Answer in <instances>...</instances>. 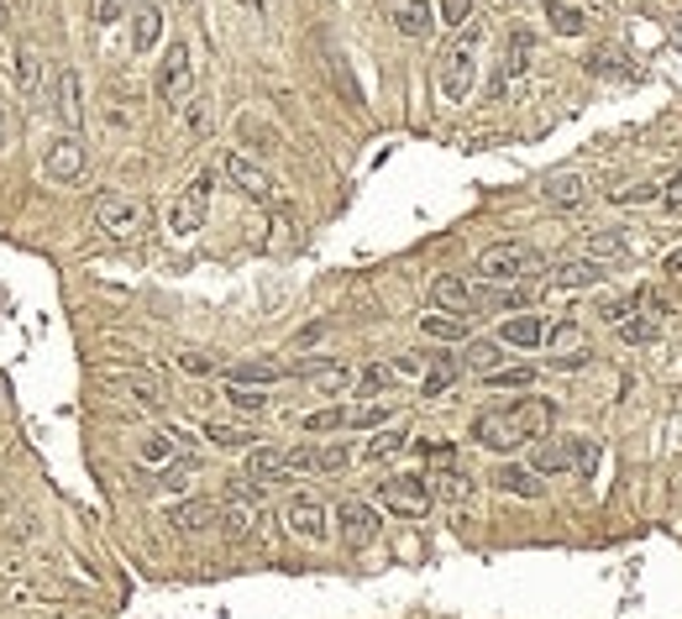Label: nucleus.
Listing matches in <instances>:
<instances>
[{"label":"nucleus","mask_w":682,"mask_h":619,"mask_svg":"<svg viewBox=\"0 0 682 619\" xmlns=\"http://www.w3.org/2000/svg\"><path fill=\"white\" fill-rule=\"evenodd\" d=\"M478 53H483V32H478V27H462L442 48L436 79H442V95L451 100V106L473 95V85H478Z\"/></svg>","instance_id":"f03ea898"},{"label":"nucleus","mask_w":682,"mask_h":619,"mask_svg":"<svg viewBox=\"0 0 682 619\" xmlns=\"http://www.w3.org/2000/svg\"><path fill=\"white\" fill-rule=\"evenodd\" d=\"M221 174H226V184H237L247 200H258V206H268L273 195H278V178L268 174L258 158H247L241 148H232V152H221Z\"/></svg>","instance_id":"6e6552de"},{"label":"nucleus","mask_w":682,"mask_h":619,"mask_svg":"<svg viewBox=\"0 0 682 619\" xmlns=\"http://www.w3.org/2000/svg\"><path fill=\"white\" fill-rule=\"evenodd\" d=\"M399 379H405V373H399V362H373V368H362V373H357V388H362V394H384V388H394Z\"/></svg>","instance_id":"e433bc0d"},{"label":"nucleus","mask_w":682,"mask_h":619,"mask_svg":"<svg viewBox=\"0 0 682 619\" xmlns=\"http://www.w3.org/2000/svg\"><path fill=\"white\" fill-rule=\"evenodd\" d=\"M604 273L609 268L594 263V258H567V263H557L546 273V284L551 289H594V284H604Z\"/></svg>","instance_id":"6ab92c4d"},{"label":"nucleus","mask_w":682,"mask_h":619,"mask_svg":"<svg viewBox=\"0 0 682 619\" xmlns=\"http://www.w3.org/2000/svg\"><path fill=\"white\" fill-rule=\"evenodd\" d=\"M95 226H100L106 242H137V236H148L152 210L142 200H132V195H106L95 206Z\"/></svg>","instance_id":"39448f33"},{"label":"nucleus","mask_w":682,"mask_h":619,"mask_svg":"<svg viewBox=\"0 0 682 619\" xmlns=\"http://www.w3.org/2000/svg\"><path fill=\"white\" fill-rule=\"evenodd\" d=\"M546 342H551V362H557V368H583V362H588V336H583V331H578V321H562V325H551V331H546Z\"/></svg>","instance_id":"aec40b11"},{"label":"nucleus","mask_w":682,"mask_h":619,"mask_svg":"<svg viewBox=\"0 0 682 619\" xmlns=\"http://www.w3.org/2000/svg\"><path fill=\"white\" fill-rule=\"evenodd\" d=\"M615 252H620V232H588V242H583V258H594V263L615 258Z\"/></svg>","instance_id":"a19ab883"},{"label":"nucleus","mask_w":682,"mask_h":619,"mask_svg":"<svg viewBox=\"0 0 682 619\" xmlns=\"http://www.w3.org/2000/svg\"><path fill=\"white\" fill-rule=\"evenodd\" d=\"M379 531H384V520H379V509H373V504L347 499L342 509H336V535H342V546H347V552L373 546V541H379Z\"/></svg>","instance_id":"9b49d317"},{"label":"nucleus","mask_w":682,"mask_h":619,"mask_svg":"<svg viewBox=\"0 0 682 619\" xmlns=\"http://www.w3.org/2000/svg\"><path fill=\"white\" fill-rule=\"evenodd\" d=\"M258 520H263L258 499H237V494H226V509H221L226 535H252V531H258Z\"/></svg>","instance_id":"c85d7f7f"},{"label":"nucleus","mask_w":682,"mask_h":619,"mask_svg":"<svg viewBox=\"0 0 682 619\" xmlns=\"http://www.w3.org/2000/svg\"><path fill=\"white\" fill-rule=\"evenodd\" d=\"M347 462H352V446H295L284 457L289 472H342Z\"/></svg>","instance_id":"a211bd4d"},{"label":"nucleus","mask_w":682,"mask_h":619,"mask_svg":"<svg viewBox=\"0 0 682 619\" xmlns=\"http://www.w3.org/2000/svg\"><path fill=\"white\" fill-rule=\"evenodd\" d=\"M598 462V446L588 436H546L531 446L535 478H557V472H588Z\"/></svg>","instance_id":"7ed1b4c3"},{"label":"nucleus","mask_w":682,"mask_h":619,"mask_svg":"<svg viewBox=\"0 0 682 619\" xmlns=\"http://www.w3.org/2000/svg\"><path fill=\"white\" fill-rule=\"evenodd\" d=\"M169 520H174V531L200 535V531H210V525L221 520V504H215V499H184V504L169 509Z\"/></svg>","instance_id":"5701e85b"},{"label":"nucleus","mask_w":682,"mask_h":619,"mask_svg":"<svg viewBox=\"0 0 682 619\" xmlns=\"http://www.w3.org/2000/svg\"><path fill=\"white\" fill-rule=\"evenodd\" d=\"M178 368H184V373H215V362H210L206 352H178Z\"/></svg>","instance_id":"8fccbe9b"},{"label":"nucleus","mask_w":682,"mask_h":619,"mask_svg":"<svg viewBox=\"0 0 682 619\" xmlns=\"http://www.w3.org/2000/svg\"><path fill=\"white\" fill-rule=\"evenodd\" d=\"M630 310H635V295H620V299H604V305H598V315H604L609 325H620Z\"/></svg>","instance_id":"09e8293b"},{"label":"nucleus","mask_w":682,"mask_h":619,"mask_svg":"<svg viewBox=\"0 0 682 619\" xmlns=\"http://www.w3.org/2000/svg\"><path fill=\"white\" fill-rule=\"evenodd\" d=\"M284 525H289V535H295V541L321 546V541H326V531H331L326 504L310 499V494H295V499H289V509H284Z\"/></svg>","instance_id":"f8f14e48"},{"label":"nucleus","mask_w":682,"mask_h":619,"mask_svg":"<svg viewBox=\"0 0 682 619\" xmlns=\"http://www.w3.org/2000/svg\"><path fill=\"white\" fill-rule=\"evenodd\" d=\"M436 22H446V27H468L473 22V0H442V11H436Z\"/></svg>","instance_id":"37998d69"},{"label":"nucleus","mask_w":682,"mask_h":619,"mask_svg":"<svg viewBox=\"0 0 682 619\" xmlns=\"http://www.w3.org/2000/svg\"><path fill=\"white\" fill-rule=\"evenodd\" d=\"M237 137H252L247 148H258V152H273V132H268V126H258V121H252V116H241V121H237Z\"/></svg>","instance_id":"de8ad7c7"},{"label":"nucleus","mask_w":682,"mask_h":619,"mask_svg":"<svg viewBox=\"0 0 682 619\" xmlns=\"http://www.w3.org/2000/svg\"><path fill=\"white\" fill-rule=\"evenodd\" d=\"M394 27L405 37H425L436 27V5L431 0H394Z\"/></svg>","instance_id":"393cba45"},{"label":"nucleus","mask_w":682,"mask_h":619,"mask_svg":"<svg viewBox=\"0 0 682 619\" xmlns=\"http://www.w3.org/2000/svg\"><path fill=\"white\" fill-rule=\"evenodd\" d=\"M494 488L499 494H520V499H541V478L531 468H499L494 472Z\"/></svg>","instance_id":"473e14b6"},{"label":"nucleus","mask_w":682,"mask_h":619,"mask_svg":"<svg viewBox=\"0 0 682 619\" xmlns=\"http://www.w3.org/2000/svg\"><path fill=\"white\" fill-rule=\"evenodd\" d=\"M551 405L546 399H535V394H525V399H509V405H494V410H483L473 420V442L488 446V451H520V446L541 442L546 431H551Z\"/></svg>","instance_id":"f257e3e1"},{"label":"nucleus","mask_w":682,"mask_h":619,"mask_svg":"<svg viewBox=\"0 0 682 619\" xmlns=\"http://www.w3.org/2000/svg\"><path fill=\"white\" fill-rule=\"evenodd\" d=\"M388 425V410L384 405H336V410H315L305 414V436H331V431H379Z\"/></svg>","instance_id":"0eeeda50"},{"label":"nucleus","mask_w":682,"mask_h":619,"mask_svg":"<svg viewBox=\"0 0 682 619\" xmlns=\"http://www.w3.org/2000/svg\"><path fill=\"white\" fill-rule=\"evenodd\" d=\"M210 189H215V174H195L189 178V189L174 200V210H169V232L174 236H195L200 226H206V210H210Z\"/></svg>","instance_id":"1a4fd4ad"},{"label":"nucleus","mask_w":682,"mask_h":619,"mask_svg":"<svg viewBox=\"0 0 682 619\" xmlns=\"http://www.w3.org/2000/svg\"><path fill=\"white\" fill-rule=\"evenodd\" d=\"M473 268L483 284H520V278H531L535 268H541V252H535L531 242H494V247L478 252Z\"/></svg>","instance_id":"20e7f679"},{"label":"nucleus","mask_w":682,"mask_h":619,"mask_svg":"<svg viewBox=\"0 0 682 619\" xmlns=\"http://www.w3.org/2000/svg\"><path fill=\"white\" fill-rule=\"evenodd\" d=\"M178 451V431H148L142 436V462H152V468H169Z\"/></svg>","instance_id":"c9c22d12"},{"label":"nucleus","mask_w":682,"mask_h":619,"mask_svg":"<svg viewBox=\"0 0 682 619\" xmlns=\"http://www.w3.org/2000/svg\"><path fill=\"white\" fill-rule=\"evenodd\" d=\"M462 368H473V373H494V368H505V342H499V336H494V342H468Z\"/></svg>","instance_id":"72a5a7b5"},{"label":"nucleus","mask_w":682,"mask_h":619,"mask_svg":"<svg viewBox=\"0 0 682 619\" xmlns=\"http://www.w3.org/2000/svg\"><path fill=\"white\" fill-rule=\"evenodd\" d=\"M284 457H289V451H284V446H247V478H252V483H273V478H284Z\"/></svg>","instance_id":"bb28decb"},{"label":"nucleus","mask_w":682,"mask_h":619,"mask_svg":"<svg viewBox=\"0 0 682 619\" xmlns=\"http://www.w3.org/2000/svg\"><path fill=\"white\" fill-rule=\"evenodd\" d=\"M379 504L394 509V515H405V520H420L425 509H431V483L410 472V478H384L379 483Z\"/></svg>","instance_id":"9d476101"},{"label":"nucleus","mask_w":682,"mask_h":619,"mask_svg":"<svg viewBox=\"0 0 682 619\" xmlns=\"http://www.w3.org/2000/svg\"><path fill=\"white\" fill-rule=\"evenodd\" d=\"M436 462H442V468H436V494H442L446 504H462L468 499V494H473V483H468V472H457V462H451V451H436Z\"/></svg>","instance_id":"cd10ccee"},{"label":"nucleus","mask_w":682,"mask_h":619,"mask_svg":"<svg viewBox=\"0 0 682 619\" xmlns=\"http://www.w3.org/2000/svg\"><path fill=\"white\" fill-rule=\"evenodd\" d=\"M111 388H121L126 399H137L142 410H163V384L152 379V373H137V368H106L100 373Z\"/></svg>","instance_id":"dca6fc26"},{"label":"nucleus","mask_w":682,"mask_h":619,"mask_svg":"<svg viewBox=\"0 0 682 619\" xmlns=\"http://www.w3.org/2000/svg\"><path fill=\"white\" fill-rule=\"evenodd\" d=\"M53 106H59V121L79 137V126H85V89H79V69L74 63H63V69H53Z\"/></svg>","instance_id":"4468645a"},{"label":"nucleus","mask_w":682,"mask_h":619,"mask_svg":"<svg viewBox=\"0 0 682 619\" xmlns=\"http://www.w3.org/2000/svg\"><path fill=\"white\" fill-rule=\"evenodd\" d=\"M652 336H656V310H630L620 321V342H635V347H641V342H652Z\"/></svg>","instance_id":"58836bf2"},{"label":"nucleus","mask_w":682,"mask_h":619,"mask_svg":"<svg viewBox=\"0 0 682 619\" xmlns=\"http://www.w3.org/2000/svg\"><path fill=\"white\" fill-rule=\"evenodd\" d=\"M431 305L446 310V315H478V284L473 278H462V273H442L436 284H431Z\"/></svg>","instance_id":"ddd939ff"},{"label":"nucleus","mask_w":682,"mask_h":619,"mask_svg":"<svg viewBox=\"0 0 682 619\" xmlns=\"http://www.w3.org/2000/svg\"><path fill=\"white\" fill-rule=\"evenodd\" d=\"M295 368H284V362H273V357H252V362H237V368H226V384H241V388H268L278 384V379H289Z\"/></svg>","instance_id":"4be33fe9"},{"label":"nucleus","mask_w":682,"mask_h":619,"mask_svg":"<svg viewBox=\"0 0 682 619\" xmlns=\"http://www.w3.org/2000/svg\"><path fill=\"white\" fill-rule=\"evenodd\" d=\"M546 22H551L557 37H583L588 32V11L572 5V0H546Z\"/></svg>","instance_id":"c756f323"},{"label":"nucleus","mask_w":682,"mask_h":619,"mask_svg":"<svg viewBox=\"0 0 682 619\" xmlns=\"http://www.w3.org/2000/svg\"><path fill=\"white\" fill-rule=\"evenodd\" d=\"M531 59H535V37L525 27H514L505 37V59H499V74H494V95H499L505 85H514V79L531 69Z\"/></svg>","instance_id":"f3484780"},{"label":"nucleus","mask_w":682,"mask_h":619,"mask_svg":"<svg viewBox=\"0 0 682 619\" xmlns=\"http://www.w3.org/2000/svg\"><path fill=\"white\" fill-rule=\"evenodd\" d=\"M158 100L169 111H184L195 100V53H189V42H169V53L158 63Z\"/></svg>","instance_id":"423d86ee"},{"label":"nucleus","mask_w":682,"mask_h":619,"mask_svg":"<svg viewBox=\"0 0 682 619\" xmlns=\"http://www.w3.org/2000/svg\"><path fill=\"white\" fill-rule=\"evenodd\" d=\"M206 436H210V446H221V451H247V446H258V431H252V425H232V420H210Z\"/></svg>","instance_id":"2f4dec72"},{"label":"nucleus","mask_w":682,"mask_h":619,"mask_svg":"<svg viewBox=\"0 0 682 619\" xmlns=\"http://www.w3.org/2000/svg\"><path fill=\"white\" fill-rule=\"evenodd\" d=\"M241 11H247V16H263L268 5H263V0H241Z\"/></svg>","instance_id":"864d4df0"},{"label":"nucleus","mask_w":682,"mask_h":619,"mask_svg":"<svg viewBox=\"0 0 682 619\" xmlns=\"http://www.w3.org/2000/svg\"><path fill=\"white\" fill-rule=\"evenodd\" d=\"M499 342H505V347H520V352H535V347L546 342V321H541V315H509V321L499 325Z\"/></svg>","instance_id":"b1692460"},{"label":"nucleus","mask_w":682,"mask_h":619,"mask_svg":"<svg viewBox=\"0 0 682 619\" xmlns=\"http://www.w3.org/2000/svg\"><path fill=\"white\" fill-rule=\"evenodd\" d=\"M226 399H232L237 410H247V414L268 410V394H263V388H241V384H232V388H226Z\"/></svg>","instance_id":"a18cd8bd"},{"label":"nucleus","mask_w":682,"mask_h":619,"mask_svg":"<svg viewBox=\"0 0 682 619\" xmlns=\"http://www.w3.org/2000/svg\"><path fill=\"white\" fill-rule=\"evenodd\" d=\"M457 373H462V357H442L431 373H425V394L436 399V394H446V388L457 384Z\"/></svg>","instance_id":"ea45409f"},{"label":"nucleus","mask_w":682,"mask_h":619,"mask_svg":"<svg viewBox=\"0 0 682 619\" xmlns=\"http://www.w3.org/2000/svg\"><path fill=\"white\" fill-rule=\"evenodd\" d=\"M158 37H163V11H158V5H137V11H132V48H137V53H152Z\"/></svg>","instance_id":"7c9ffc66"},{"label":"nucleus","mask_w":682,"mask_h":619,"mask_svg":"<svg viewBox=\"0 0 682 619\" xmlns=\"http://www.w3.org/2000/svg\"><path fill=\"white\" fill-rule=\"evenodd\" d=\"M89 16H95V27H100V32L116 27L121 16H126V0H95V5H89Z\"/></svg>","instance_id":"49530a36"},{"label":"nucleus","mask_w":682,"mask_h":619,"mask_svg":"<svg viewBox=\"0 0 682 619\" xmlns=\"http://www.w3.org/2000/svg\"><path fill=\"white\" fill-rule=\"evenodd\" d=\"M541 200H546V206H583V200H588V178L583 174H551L541 184Z\"/></svg>","instance_id":"a878e982"},{"label":"nucleus","mask_w":682,"mask_h":619,"mask_svg":"<svg viewBox=\"0 0 682 619\" xmlns=\"http://www.w3.org/2000/svg\"><path fill=\"white\" fill-rule=\"evenodd\" d=\"M16 63H22V95H37V89H42V59H37V48H22Z\"/></svg>","instance_id":"79ce46f5"},{"label":"nucleus","mask_w":682,"mask_h":619,"mask_svg":"<svg viewBox=\"0 0 682 619\" xmlns=\"http://www.w3.org/2000/svg\"><path fill=\"white\" fill-rule=\"evenodd\" d=\"M305 384L315 388V394H342V388H352L357 384V373L347 368V362H299L295 368Z\"/></svg>","instance_id":"412c9836"},{"label":"nucleus","mask_w":682,"mask_h":619,"mask_svg":"<svg viewBox=\"0 0 682 619\" xmlns=\"http://www.w3.org/2000/svg\"><path fill=\"white\" fill-rule=\"evenodd\" d=\"M5 132H11V121H5V106H0V148H5Z\"/></svg>","instance_id":"5fc2aeb1"},{"label":"nucleus","mask_w":682,"mask_h":619,"mask_svg":"<svg viewBox=\"0 0 682 619\" xmlns=\"http://www.w3.org/2000/svg\"><path fill=\"white\" fill-rule=\"evenodd\" d=\"M494 388H525L535 379V368H494V373H483Z\"/></svg>","instance_id":"c03bdc74"},{"label":"nucleus","mask_w":682,"mask_h":619,"mask_svg":"<svg viewBox=\"0 0 682 619\" xmlns=\"http://www.w3.org/2000/svg\"><path fill=\"white\" fill-rule=\"evenodd\" d=\"M79 174H85V143L69 132V137H59V143L48 148V158H42V178H48V184H74Z\"/></svg>","instance_id":"2eb2a0df"},{"label":"nucleus","mask_w":682,"mask_h":619,"mask_svg":"<svg viewBox=\"0 0 682 619\" xmlns=\"http://www.w3.org/2000/svg\"><path fill=\"white\" fill-rule=\"evenodd\" d=\"M5 16H11V0H0V32H5Z\"/></svg>","instance_id":"6e6d98bb"},{"label":"nucleus","mask_w":682,"mask_h":619,"mask_svg":"<svg viewBox=\"0 0 682 619\" xmlns=\"http://www.w3.org/2000/svg\"><path fill=\"white\" fill-rule=\"evenodd\" d=\"M661 273H667V278H682V247H678V252H667V258H661Z\"/></svg>","instance_id":"603ef678"},{"label":"nucleus","mask_w":682,"mask_h":619,"mask_svg":"<svg viewBox=\"0 0 682 619\" xmlns=\"http://www.w3.org/2000/svg\"><path fill=\"white\" fill-rule=\"evenodd\" d=\"M661 206H667V210H682V169L667 178V189H661Z\"/></svg>","instance_id":"3c124183"},{"label":"nucleus","mask_w":682,"mask_h":619,"mask_svg":"<svg viewBox=\"0 0 682 619\" xmlns=\"http://www.w3.org/2000/svg\"><path fill=\"white\" fill-rule=\"evenodd\" d=\"M420 331H425L431 342H462V336H468V321H462V315H425Z\"/></svg>","instance_id":"4c0bfd02"},{"label":"nucleus","mask_w":682,"mask_h":619,"mask_svg":"<svg viewBox=\"0 0 682 619\" xmlns=\"http://www.w3.org/2000/svg\"><path fill=\"white\" fill-rule=\"evenodd\" d=\"M410 446V436L405 431H394V425H379V436L362 446V462H388V457H399Z\"/></svg>","instance_id":"f704fd0d"}]
</instances>
